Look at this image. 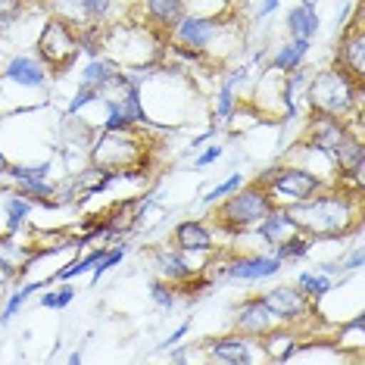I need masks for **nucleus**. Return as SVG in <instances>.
<instances>
[{
  "label": "nucleus",
  "mask_w": 365,
  "mask_h": 365,
  "mask_svg": "<svg viewBox=\"0 0 365 365\" xmlns=\"http://www.w3.org/2000/svg\"><path fill=\"white\" fill-rule=\"evenodd\" d=\"M240 185V175H235V178H228L225 181V185H219V187H215L212 190V194H206V200H219V197H225L228 194V190H235Z\"/></svg>",
  "instance_id": "nucleus-29"
},
{
  "label": "nucleus",
  "mask_w": 365,
  "mask_h": 365,
  "mask_svg": "<svg viewBox=\"0 0 365 365\" xmlns=\"http://www.w3.org/2000/svg\"><path fill=\"white\" fill-rule=\"evenodd\" d=\"M306 51H309V41L300 38L297 44H290L287 51H281V56L275 60V66H278V69H294V66L300 63V56H303Z\"/></svg>",
  "instance_id": "nucleus-20"
},
{
  "label": "nucleus",
  "mask_w": 365,
  "mask_h": 365,
  "mask_svg": "<svg viewBox=\"0 0 365 365\" xmlns=\"http://www.w3.org/2000/svg\"><path fill=\"white\" fill-rule=\"evenodd\" d=\"M113 78H115V69H113L110 63H91L88 72H85V85H88V88H91V85H94V88H103L106 81H113Z\"/></svg>",
  "instance_id": "nucleus-18"
},
{
  "label": "nucleus",
  "mask_w": 365,
  "mask_h": 365,
  "mask_svg": "<svg viewBox=\"0 0 365 365\" xmlns=\"http://www.w3.org/2000/svg\"><path fill=\"white\" fill-rule=\"evenodd\" d=\"M306 250H309V244H306L303 237H290L278 247V259H284V256H303Z\"/></svg>",
  "instance_id": "nucleus-23"
},
{
  "label": "nucleus",
  "mask_w": 365,
  "mask_h": 365,
  "mask_svg": "<svg viewBox=\"0 0 365 365\" xmlns=\"http://www.w3.org/2000/svg\"><path fill=\"white\" fill-rule=\"evenodd\" d=\"M38 287H41V284H29V287H22V290H19V294H16V297H13V300H10V306H6V312H4V319H0V322H10V319H13V315H16V309H19V306H22V303H26V300H29V294H35V290H38Z\"/></svg>",
  "instance_id": "nucleus-24"
},
{
  "label": "nucleus",
  "mask_w": 365,
  "mask_h": 365,
  "mask_svg": "<svg viewBox=\"0 0 365 365\" xmlns=\"http://www.w3.org/2000/svg\"><path fill=\"white\" fill-rule=\"evenodd\" d=\"M269 210H272V203L262 190H244V194L231 197L225 203V210H222V225L228 231H244V228L256 225L259 219H265Z\"/></svg>",
  "instance_id": "nucleus-2"
},
{
  "label": "nucleus",
  "mask_w": 365,
  "mask_h": 365,
  "mask_svg": "<svg viewBox=\"0 0 365 365\" xmlns=\"http://www.w3.org/2000/svg\"><path fill=\"white\" fill-rule=\"evenodd\" d=\"M153 300L160 303V306H172V294L163 284H153Z\"/></svg>",
  "instance_id": "nucleus-32"
},
{
  "label": "nucleus",
  "mask_w": 365,
  "mask_h": 365,
  "mask_svg": "<svg viewBox=\"0 0 365 365\" xmlns=\"http://www.w3.org/2000/svg\"><path fill=\"white\" fill-rule=\"evenodd\" d=\"M147 4H150V13L165 26H175L181 19V0H147Z\"/></svg>",
  "instance_id": "nucleus-17"
},
{
  "label": "nucleus",
  "mask_w": 365,
  "mask_h": 365,
  "mask_svg": "<svg viewBox=\"0 0 365 365\" xmlns=\"http://www.w3.org/2000/svg\"><path fill=\"white\" fill-rule=\"evenodd\" d=\"M97 259H101V250H97V253H91V256H85V259L76 262V265H66V269H63L56 278H72V275H78V272H85L88 265H94Z\"/></svg>",
  "instance_id": "nucleus-26"
},
{
  "label": "nucleus",
  "mask_w": 365,
  "mask_h": 365,
  "mask_svg": "<svg viewBox=\"0 0 365 365\" xmlns=\"http://www.w3.org/2000/svg\"><path fill=\"white\" fill-rule=\"evenodd\" d=\"M175 237H178V244L185 247V250H210L212 247L210 231H206L200 222H185V225H178Z\"/></svg>",
  "instance_id": "nucleus-11"
},
{
  "label": "nucleus",
  "mask_w": 365,
  "mask_h": 365,
  "mask_svg": "<svg viewBox=\"0 0 365 365\" xmlns=\"http://www.w3.org/2000/svg\"><path fill=\"white\" fill-rule=\"evenodd\" d=\"M16 13H19V4H16V0H0V29L10 26L16 19Z\"/></svg>",
  "instance_id": "nucleus-28"
},
{
  "label": "nucleus",
  "mask_w": 365,
  "mask_h": 365,
  "mask_svg": "<svg viewBox=\"0 0 365 365\" xmlns=\"http://www.w3.org/2000/svg\"><path fill=\"white\" fill-rule=\"evenodd\" d=\"M290 31H294L297 38H306L309 41L315 35V29H319V19H315V13H312V6L309 4H303V6H297L294 13H290Z\"/></svg>",
  "instance_id": "nucleus-14"
},
{
  "label": "nucleus",
  "mask_w": 365,
  "mask_h": 365,
  "mask_svg": "<svg viewBox=\"0 0 365 365\" xmlns=\"http://www.w3.org/2000/svg\"><path fill=\"white\" fill-rule=\"evenodd\" d=\"M237 325H240V331H247V334H265V331H272V325H275V312L262 300L244 303L237 312Z\"/></svg>",
  "instance_id": "nucleus-6"
},
{
  "label": "nucleus",
  "mask_w": 365,
  "mask_h": 365,
  "mask_svg": "<svg viewBox=\"0 0 365 365\" xmlns=\"http://www.w3.org/2000/svg\"><path fill=\"white\" fill-rule=\"evenodd\" d=\"M269 187L278 197H287V200H309L315 194V187H319V178L303 169H281L278 175H272Z\"/></svg>",
  "instance_id": "nucleus-5"
},
{
  "label": "nucleus",
  "mask_w": 365,
  "mask_h": 365,
  "mask_svg": "<svg viewBox=\"0 0 365 365\" xmlns=\"http://www.w3.org/2000/svg\"><path fill=\"white\" fill-rule=\"evenodd\" d=\"M300 287L303 290H309V294H315V297H322V294H328L331 290V281L328 278H315V275H300Z\"/></svg>",
  "instance_id": "nucleus-21"
},
{
  "label": "nucleus",
  "mask_w": 365,
  "mask_h": 365,
  "mask_svg": "<svg viewBox=\"0 0 365 365\" xmlns=\"http://www.w3.org/2000/svg\"><path fill=\"white\" fill-rule=\"evenodd\" d=\"M72 297H76V290L63 287V290H56V294H44V306H47V309H60V306L72 303Z\"/></svg>",
  "instance_id": "nucleus-22"
},
{
  "label": "nucleus",
  "mask_w": 365,
  "mask_h": 365,
  "mask_svg": "<svg viewBox=\"0 0 365 365\" xmlns=\"http://www.w3.org/2000/svg\"><path fill=\"white\" fill-rule=\"evenodd\" d=\"M287 219L294 222V228H306L312 235L331 237V235H344L353 225V210L344 197H319V200L294 206L287 212Z\"/></svg>",
  "instance_id": "nucleus-1"
},
{
  "label": "nucleus",
  "mask_w": 365,
  "mask_h": 365,
  "mask_svg": "<svg viewBox=\"0 0 365 365\" xmlns=\"http://www.w3.org/2000/svg\"><path fill=\"white\" fill-rule=\"evenodd\" d=\"M278 6V0H265V6H262V13H272Z\"/></svg>",
  "instance_id": "nucleus-34"
},
{
  "label": "nucleus",
  "mask_w": 365,
  "mask_h": 365,
  "mask_svg": "<svg viewBox=\"0 0 365 365\" xmlns=\"http://www.w3.org/2000/svg\"><path fill=\"white\" fill-rule=\"evenodd\" d=\"M85 4V10H88V16L94 13V16H101V13H106V6H110V0H81Z\"/></svg>",
  "instance_id": "nucleus-31"
},
{
  "label": "nucleus",
  "mask_w": 365,
  "mask_h": 365,
  "mask_svg": "<svg viewBox=\"0 0 365 365\" xmlns=\"http://www.w3.org/2000/svg\"><path fill=\"white\" fill-rule=\"evenodd\" d=\"M212 356L219 362H250V346H247V340L240 337H228V340H219V344L212 346Z\"/></svg>",
  "instance_id": "nucleus-13"
},
{
  "label": "nucleus",
  "mask_w": 365,
  "mask_h": 365,
  "mask_svg": "<svg viewBox=\"0 0 365 365\" xmlns=\"http://www.w3.org/2000/svg\"><path fill=\"white\" fill-rule=\"evenodd\" d=\"M309 4H312V0H309Z\"/></svg>",
  "instance_id": "nucleus-36"
},
{
  "label": "nucleus",
  "mask_w": 365,
  "mask_h": 365,
  "mask_svg": "<svg viewBox=\"0 0 365 365\" xmlns=\"http://www.w3.org/2000/svg\"><path fill=\"white\" fill-rule=\"evenodd\" d=\"M362 51H365V44H362V35H353L350 41L344 44V51H340V56H344V66L353 72L356 78H362V72H365V60H362Z\"/></svg>",
  "instance_id": "nucleus-15"
},
{
  "label": "nucleus",
  "mask_w": 365,
  "mask_h": 365,
  "mask_svg": "<svg viewBox=\"0 0 365 365\" xmlns=\"http://www.w3.org/2000/svg\"><path fill=\"white\" fill-rule=\"evenodd\" d=\"M38 47H41V56H44V63L56 66V69H63V66L72 63V56H76L78 41H76V35L69 31V26H66V22L51 19V22L44 26V35H41Z\"/></svg>",
  "instance_id": "nucleus-4"
},
{
  "label": "nucleus",
  "mask_w": 365,
  "mask_h": 365,
  "mask_svg": "<svg viewBox=\"0 0 365 365\" xmlns=\"http://www.w3.org/2000/svg\"><path fill=\"white\" fill-rule=\"evenodd\" d=\"M6 76H10L13 81H19V85H41L44 81V69L31 60V56H19V60L10 63V69H6Z\"/></svg>",
  "instance_id": "nucleus-12"
},
{
  "label": "nucleus",
  "mask_w": 365,
  "mask_h": 365,
  "mask_svg": "<svg viewBox=\"0 0 365 365\" xmlns=\"http://www.w3.org/2000/svg\"><path fill=\"white\" fill-rule=\"evenodd\" d=\"M94 91H97V88H94ZM94 91H91L88 85H85V88H81V91H78V97H76V101H72V103H69V113H76V110H78V106H81V103L94 101V97H97V94H94Z\"/></svg>",
  "instance_id": "nucleus-30"
},
{
  "label": "nucleus",
  "mask_w": 365,
  "mask_h": 365,
  "mask_svg": "<svg viewBox=\"0 0 365 365\" xmlns=\"http://www.w3.org/2000/svg\"><path fill=\"white\" fill-rule=\"evenodd\" d=\"M160 269H163L165 278H187L190 275V265L181 259V256H175V253L160 256Z\"/></svg>",
  "instance_id": "nucleus-19"
},
{
  "label": "nucleus",
  "mask_w": 365,
  "mask_h": 365,
  "mask_svg": "<svg viewBox=\"0 0 365 365\" xmlns=\"http://www.w3.org/2000/svg\"><path fill=\"white\" fill-rule=\"evenodd\" d=\"M144 119V110H140V101H138V91H128L125 97H122V103H110V122H106V128H122L128 125V122H140Z\"/></svg>",
  "instance_id": "nucleus-9"
},
{
  "label": "nucleus",
  "mask_w": 365,
  "mask_h": 365,
  "mask_svg": "<svg viewBox=\"0 0 365 365\" xmlns=\"http://www.w3.org/2000/svg\"><path fill=\"white\" fill-rule=\"evenodd\" d=\"M262 303L269 306L275 315H284V319L306 312V297L300 294V290H294V287H275V290H269V294L262 297Z\"/></svg>",
  "instance_id": "nucleus-7"
},
{
  "label": "nucleus",
  "mask_w": 365,
  "mask_h": 365,
  "mask_svg": "<svg viewBox=\"0 0 365 365\" xmlns=\"http://www.w3.org/2000/svg\"><path fill=\"white\" fill-rule=\"evenodd\" d=\"M290 228H294V222L287 219V212H272L269 210V212H265V222L259 225V235L269 240V244H275V240L284 235V231H290Z\"/></svg>",
  "instance_id": "nucleus-16"
},
{
  "label": "nucleus",
  "mask_w": 365,
  "mask_h": 365,
  "mask_svg": "<svg viewBox=\"0 0 365 365\" xmlns=\"http://www.w3.org/2000/svg\"><path fill=\"white\" fill-rule=\"evenodd\" d=\"M353 94H359V91L350 88L346 72H322L312 85V103L331 115H340L350 110Z\"/></svg>",
  "instance_id": "nucleus-3"
},
{
  "label": "nucleus",
  "mask_w": 365,
  "mask_h": 365,
  "mask_svg": "<svg viewBox=\"0 0 365 365\" xmlns=\"http://www.w3.org/2000/svg\"><path fill=\"white\" fill-rule=\"evenodd\" d=\"M281 269L278 256H253V259H240L231 265V278H244V281H256V278H269Z\"/></svg>",
  "instance_id": "nucleus-8"
},
{
  "label": "nucleus",
  "mask_w": 365,
  "mask_h": 365,
  "mask_svg": "<svg viewBox=\"0 0 365 365\" xmlns=\"http://www.w3.org/2000/svg\"><path fill=\"white\" fill-rule=\"evenodd\" d=\"M6 169V163H4V156H0V172H4Z\"/></svg>",
  "instance_id": "nucleus-35"
},
{
  "label": "nucleus",
  "mask_w": 365,
  "mask_h": 365,
  "mask_svg": "<svg viewBox=\"0 0 365 365\" xmlns=\"http://www.w3.org/2000/svg\"><path fill=\"white\" fill-rule=\"evenodd\" d=\"M6 210H10V225H13V228H19V225H22V219L29 215L31 206H29V200H10V203H6Z\"/></svg>",
  "instance_id": "nucleus-25"
},
{
  "label": "nucleus",
  "mask_w": 365,
  "mask_h": 365,
  "mask_svg": "<svg viewBox=\"0 0 365 365\" xmlns=\"http://www.w3.org/2000/svg\"><path fill=\"white\" fill-rule=\"evenodd\" d=\"M215 156H219V147H212L210 153H203V156H200V163H197V165H206V163H212Z\"/></svg>",
  "instance_id": "nucleus-33"
},
{
  "label": "nucleus",
  "mask_w": 365,
  "mask_h": 365,
  "mask_svg": "<svg viewBox=\"0 0 365 365\" xmlns=\"http://www.w3.org/2000/svg\"><path fill=\"white\" fill-rule=\"evenodd\" d=\"M47 175V165H29V169H13V178L19 181H41Z\"/></svg>",
  "instance_id": "nucleus-27"
},
{
  "label": "nucleus",
  "mask_w": 365,
  "mask_h": 365,
  "mask_svg": "<svg viewBox=\"0 0 365 365\" xmlns=\"http://www.w3.org/2000/svg\"><path fill=\"white\" fill-rule=\"evenodd\" d=\"M219 31V26H215L212 19H181V29H178V35L185 44H194V47H206L210 44V38Z\"/></svg>",
  "instance_id": "nucleus-10"
}]
</instances>
